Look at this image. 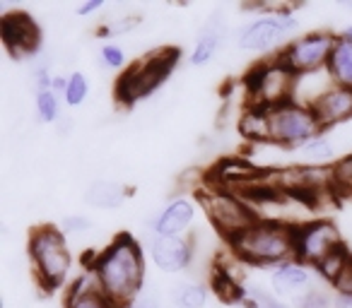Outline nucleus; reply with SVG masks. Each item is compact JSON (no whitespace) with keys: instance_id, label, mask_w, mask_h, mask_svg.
I'll use <instances>...</instances> for the list:
<instances>
[{"instance_id":"29","label":"nucleus","mask_w":352,"mask_h":308,"mask_svg":"<svg viewBox=\"0 0 352 308\" xmlns=\"http://www.w3.org/2000/svg\"><path fill=\"white\" fill-rule=\"evenodd\" d=\"M94 229V222L87 215H68L60 222V231L65 236H82Z\"/></svg>"},{"instance_id":"35","label":"nucleus","mask_w":352,"mask_h":308,"mask_svg":"<svg viewBox=\"0 0 352 308\" xmlns=\"http://www.w3.org/2000/svg\"><path fill=\"white\" fill-rule=\"evenodd\" d=\"M340 34H342V36H347V39H352V25H350V27H345V29H342Z\"/></svg>"},{"instance_id":"5","label":"nucleus","mask_w":352,"mask_h":308,"mask_svg":"<svg viewBox=\"0 0 352 308\" xmlns=\"http://www.w3.org/2000/svg\"><path fill=\"white\" fill-rule=\"evenodd\" d=\"M265 111H268L270 142L283 147V150H299V147H304L323 132L311 106L285 102L280 106L265 108Z\"/></svg>"},{"instance_id":"34","label":"nucleus","mask_w":352,"mask_h":308,"mask_svg":"<svg viewBox=\"0 0 352 308\" xmlns=\"http://www.w3.org/2000/svg\"><path fill=\"white\" fill-rule=\"evenodd\" d=\"M336 308H352V296H350V294H338V296H336Z\"/></svg>"},{"instance_id":"16","label":"nucleus","mask_w":352,"mask_h":308,"mask_svg":"<svg viewBox=\"0 0 352 308\" xmlns=\"http://www.w3.org/2000/svg\"><path fill=\"white\" fill-rule=\"evenodd\" d=\"M65 308H121V306H116L102 292V287L97 282V274L87 268L70 284L68 294H65Z\"/></svg>"},{"instance_id":"4","label":"nucleus","mask_w":352,"mask_h":308,"mask_svg":"<svg viewBox=\"0 0 352 308\" xmlns=\"http://www.w3.org/2000/svg\"><path fill=\"white\" fill-rule=\"evenodd\" d=\"M179 63V51L176 49H160L152 51L150 56L140 58L138 63H133L126 73L121 75L116 84V97L121 104L133 106V104L142 102L145 97H150L152 92L164 84V80L171 75V70Z\"/></svg>"},{"instance_id":"32","label":"nucleus","mask_w":352,"mask_h":308,"mask_svg":"<svg viewBox=\"0 0 352 308\" xmlns=\"http://www.w3.org/2000/svg\"><path fill=\"white\" fill-rule=\"evenodd\" d=\"M128 308H160V294L157 289H142Z\"/></svg>"},{"instance_id":"18","label":"nucleus","mask_w":352,"mask_h":308,"mask_svg":"<svg viewBox=\"0 0 352 308\" xmlns=\"http://www.w3.org/2000/svg\"><path fill=\"white\" fill-rule=\"evenodd\" d=\"M126 186L113 178H99V181H92L85 191L82 200L85 205L94 207V210H118L126 200Z\"/></svg>"},{"instance_id":"19","label":"nucleus","mask_w":352,"mask_h":308,"mask_svg":"<svg viewBox=\"0 0 352 308\" xmlns=\"http://www.w3.org/2000/svg\"><path fill=\"white\" fill-rule=\"evenodd\" d=\"M326 70L331 75L333 84L352 89V39H347L342 34L336 36V44H333Z\"/></svg>"},{"instance_id":"20","label":"nucleus","mask_w":352,"mask_h":308,"mask_svg":"<svg viewBox=\"0 0 352 308\" xmlns=\"http://www.w3.org/2000/svg\"><path fill=\"white\" fill-rule=\"evenodd\" d=\"M299 154V164L304 167H336L338 164V152L333 147V142L326 135L314 137L311 142H307L304 147L297 150Z\"/></svg>"},{"instance_id":"33","label":"nucleus","mask_w":352,"mask_h":308,"mask_svg":"<svg viewBox=\"0 0 352 308\" xmlns=\"http://www.w3.org/2000/svg\"><path fill=\"white\" fill-rule=\"evenodd\" d=\"M104 10V3L102 0H85L80 5H75V15L78 17H92L94 12Z\"/></svg>"},{"instance_id":"24","label":"nucleus","mask_w":352,"mask_h":308,"mask_svg":"<svg viewBox=\"0 0 352 308\" xmlns=\"http://www.w3.org/2000/svg\"><path fill=\"white\" fill-rule=\"evenodd\" d=\"M350 265H352V255L347 253L345 248H340V250H336V253H333L328 260H323V263L316 268V272H318V277H323V279H328L331 284H336L338 279L347 272V268H350Z\"/></svg>"},{"instance_id":"12","label":"nucleus","mask_w":352,"mask_h":308,"mask_svg":"<svg viewBox=\"0 0 352 308\" xmlns=\"http://www.w3.org/2000/svg\"><path fill=\"white\" fill-rule=\"evenodd\" d=\"M311 289H316V277L309 270V265L299 260H287L270 272V292L285 301H297Z\"/></svg>"},{"instance_id":"11","label":"nucleus","mask_w":352,"mask_h":308,"mask_svg":"<svg viewBox=\"0 0 352 308\" xmlns=\"http://www.w3.org/2000/svg\"><path fill=\"white\" fill-rule=\"evenodd\" d=\"M3 44L15 58H36L41 51L39 25L25 12H10L3 17Z\"/></svg>"},{"instance_id":"7","label":"nucleus","mask_w":352,"mask_h":308,"mask_svg":"<svg viewBox=\"0 0 352 308\" xmlns=\"http://www.w3.org/2000/svg\"><path fill=\"white\" fill-rule=\"evenodd\" d=\"M201 202L206 207L210 222L227 236V241L239 236L241 231H246L261 220L246 205V200H241L239 196H234L227 188H212V191L201 193Z\"/></svg>"},{"instance_id":"26","label":"nucleus","mask_w":352,"mask_h":308,"mask_svg":"<svg viewBox=\"0 0 352 308\" xmlns=\"http://www.w3.org/2000/svg\"><path fill=\"white\" fill-rule=\"evenodd\" d=\"M241 289H244V296H249L251 301L256 303V308H292L285 298L275 296L270 289L261 287V284H256V282H246Z\"/></svg>"},{"instance_id":"9","label":"nucleus","mask_w":352,"mask_h":308,"mask_svg":"<svg viewBox=\"0 0 352 308\" xmlns=\"http://www.w3.org/2000/svg\"><path fill=\"white\" fill-rule=\"evenodd\" d=\"M342 248V236L338 226L328 220H309L297 224L294 234V260L304 265H318Z\"/></svg>"},{"instance_id":"15","label":"nucleus","mask_w":352,"mask_h":308,"mask_svg":"<svg viewBox=\"0 0 352 308\" xmlns=\"http://www.w3.org/2000/svg\"><path fill=\"white\" fill-rule=\"evenodd\" d=\"M196 220V202L191 198H174L152 220L155 236H184Z\"/></svg>"},{"instance_id":"22","label":"nucleus","mask_w":352,"mask_h":308,"mask_svg":"<svg viewBox=\"0 0 352 308\" xmlns=\"http://www.w3.org/2000/svg\"><path fill=\"white\" fill-rule=\"evenodd\" d=\"M171 301L176 308H203L208 303V287L193 279H184L171 289Z\"/></svg>"},{"instance_id":"21","label":"nucleus","mask_w":352,"mask_h":308,"mask_svg":"<svg viewBox=\"0 0 352 308\" xmlns=\"http://www.w3.org/2000/svg\"><path fill=\"white\" fill-rule=\"evenodd\" d=\"M239 132L251 142H270V132H268V111L261 106H251L246 108V113L239 118Z\"/></svg>"},{"instance_id":"6","label":"nucleus","mask_w":352,"mask_h":308,"mask_svg":"<svg viewBox=\"0 0 352 308\" xmlns=\"http://www.w3.org/2000/svg\"><path fill=\"white\" fill-rule=\"evenodd\" d=\"M294 82H297V75L280 60V56L256 65L246 78L251 106L273 108L285 102H292Z\"/></svg>"},{"instance_id":"2","label":"nucleus","mask_w":352,"mask_h":308,"mask_svg":"<svg viewBox=\"0 0 352 308\" xmlns=\"http://www.w3.org/2000/svg\"><path fill=\"white\" fill-rule=\"evenodd\" d=\"M297 226L278 220H258L254 226L230 239V246L241 260L254 265H283L294 260Z\"/></svg>"},{"instance_id":"14","label":"nucleus","mask_w":352,"mask_h":308,"mask_svg":"<svg viewBox=\"0 0 352 308\" xmlns=\"http://www.w3.org/2000/svg\"><path fill=\"white\" fill-rule=\"evenodd\" d=\"M314 113H316L321 128H333L352 118V89L331 84L321 97L314 102Z\"/></svg>"},{"instance_id":"30","label":"nucleus","mask_w":352,"mask_h":308,"mask_svg":"<svg viewBox=\"0 0 352 308\" xmlns=\"http://www.w3.org/2000/svg\"><path fill=\"white\" fill-rule=\"evenodd\" d=\"M294 308H336V301H331V296L323 294L321 289H311L309 294L294 301Z\"/></svg>"},{"instance_id":"1","label":"nucleus","mask_w":352,"mask_h":308,"mask_svg":"<svg viewBox=\"0 0 352 308\" xmlns=\"http://www.w3.org/2000/svg\"><path fill=\"white\" fill-rule=\"evenodd\" d=\"M102 292L116 306L128 308L145 289V258L142 248L131 234H118L89 265Z\"/></svg>"},{"instance_id":"27","label":"nucleus","mask_w":352,"mask_h":308,"mask_svg":"<svg viewBox=\"0 0 352 308\" xmlns=\"http://www.w3.org/2000/svg\"><path fill=\"white\" fill-rule=\"evenodd\" d=\"M99 65L109 73H116V70H123L126 68V51L121 49L118 44L109 41L99 49Z\"/></svg>"},{"instance_id":"8","label":"nucleus","mask_w":352,"mask_h":308,"mask_svg":"<svg viewBox=\"0 0 352 308\" xmlns=\"http://www.w3.org/2000/svg\"><path fill=\"white\" fill-rule=\"evenodd\" d=\"M336 36L331 32H309L297 39L287 41L280 51V60L292 70L294 75H311L318 70H326L328 58H331Z\"/></svg>"},{"instance_id":"10","label":"nucleus","mask_w":352,"mask_h":308,"mask_svg":"<svg viewBox=\"0 0 352 308\" xmlns=\"http://www.w3.org/2000/svg\"><path fill=\"white\" fill-rule=\"evenodd\" d=\"M297 27L299 22L294 15H278V12L261 15L236 32V46L251 54H265L283 44L287 36H292Z\"/></svg>"},{"instance_id":"3","label":"nucleus","mask_w":352,"mask_h":308,"mask_svg":"<svg viewBox=\"0 0 352 308\" xmlns=\"http://www.w3.org/2000/svg\"><path fill=\"white\" fill-rule=\"evenodd\" d=\"M30 258L41 289L54 292L68 282L70 270H73V253H70L68 236L58 226L41 224L32 231Z\"/></svg>"},{"instance_id":"31","label":"nucleus","mask_w":352,"mask_h":308,"mask_svg":"<svg viewBox=\"0 0 352 308\" xmlns=\"http://www.w3.org/2000/svg\"><path fill=\"white\" fill-rule=\"evenodd\" d=\"M138 25H140L138 17H121V20H111L107 27H102L99 34L102 36H123V34H131Z\"/></svg>"},{"instance_id":"28","label":"nucleus","mask_w":352,"mask_h":308,"mask_svg":"<svg viewBox=\"0 0 352 308\" xmlns=\"http://www.w3.org/2000/svg\"><path fill=\"white\" fill-rule=\"evenodd\" d=\"M333 188L352 193V154L338 159V164L333 167Z\"/></svg>"},{"instance_id":"17","label":"nucleus","mask_w":352,"mask_h":308,"mask_svg":"<svg viewBox=\"0 0 352 308\" xmlns=\"http://www.w3.org/2000/svg\"><path fill=\"white\" fill-rule=\"evenodd\" d=\"M217 17L220 15H215L210 22H206V27H203L201 34H198L196 44H193V51H191V56H188V63H191L193 68L208 65L217 56V51H220L222 39H225V27H222V20H217Z\"/></svg>"},{"instance_id":"23","label":"nucleus","mask_w":352,"mask_h":308,"mask_svg":"<svg viewBox=\"0 0 352 308\" xmlns=\"http://www.w3.org/2000/svg\"><path fill=\"white\" fill-rule=\"evenodd\" d=\"M34 108L41 123H58L60 121V108H63V97L54 89L49 92H36Z\"/></svg>"},{"instance_id":"25","label":"nucleus","mask_w":352,"mask_h":308,"mask_svg":"<svg viewBox=\"0 0 352 308\" xmlns=\"http://www.w3.org/2000/svg\"><path fill=\"white\" fill-rule=\"evenodd\" d=\"M87 97H89L87 78H85V73H80V70H73V73L68 75V84H65V92H63V104L70 108L82 106V104L87 102Z\"/></svg>"},{"instance_id":"13","label":"nucleus","mask_w":352,"mask_h":308,"mask_svg":"<svg viewBox=\"0 0 352 308\" xmlns=\"http://www.w3.org/2000/svg\"><path fill=\"white\" fill-rule=\"evenodd\" d=\"M150 258L162 272H184L193 263V244L186 236H152Z\"/></svg>"}]
</instances>
